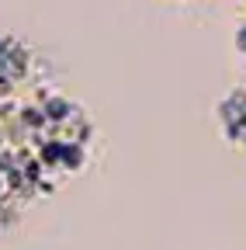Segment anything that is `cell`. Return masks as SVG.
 Wrapping results in <instances>:
<instances>
[{
    "instance_id": "cell-1",
    "label": "cell",
    "mask_w": 246,
    "mask_h": 250,
    "mask_svg": "<svg viewBox=\"0 0 246 250\" xmlns=\"http://www.w3.org/2000/svg\"><path fill=\"white\" fill-rule=\"evenodd\" d=\"M83 164H87V146L63 143V160H59V167H63V170H80Z\"/></svg>"
},
{
    "instance_id": "cell-2",
    "label": "cell",
    "mask_w": 246,
    "mask_h": 250,
    "mask_svg": "<svg viewBox=\"0 0 246 250\" xmlns=\"http://www.w3.org/2000/svg\"><path fill=\"white\" fill-rule=\"evenodd\" d=\"M38 160H42L45 167H59V160H63V143H59V139L42 143V149H38Z\"/></svg>"
},
{
    "instance_id": "cell-3",
    "label": "cell",
    "mask_w": 246,
    "mask_h": 250,
    "mask_svg": "<svg viewBox=\"0 0 246 250\" xmlns=\"http://www.w3.org/2000/svg\"><path fill=\"white\" fill-rule=\"evenodd\" d=\"M236 49H239V52L246 56V24H243V28L236 31Z\"/></svg>"
}]
</instances>
